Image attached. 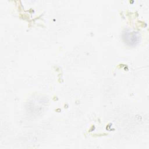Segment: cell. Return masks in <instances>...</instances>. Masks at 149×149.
<instances>
[{
  "label": "cell",
  "mask_w": 149,
  "mask_h": 149,
  "mask_svg": "<svg viewBox=\"0 0 149 149\" xmlns=\"http://www.w3.org/2000/svg\"><path fill=\"white\" fill-rule=\"evenodd\" d=\"M123 38L125 39L126 43L132 45L137 42L139 37L134 32H126L124 33Z\"/></svg>",
  "instance_id": "6da1fadb"
}]
</instances>
